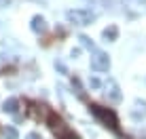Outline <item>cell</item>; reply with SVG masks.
<instances>
[{"label": "cell", "instance_id": "6da1fadb", "mask_svg": "<svg viewBox=\"0 0 146 139\" xmlns=\"http://www.w3.org/2000/svg\"><path fill=\"white\" fill-rule=\"evenodd\" d=\"M89 112H91L106 129H110L119 139H129L127 135H123V131H121L119 116H117V112H114L112 108H104V106H100V103H89Z\"/></svg>", "mask_w": 146, "mask_h": 139}, {"label": "cell", "instance_id": "7a4b0ae2", "mask_svg": "<svg viewBox=\"0 0 146 139\" xmlns=\"http://www.w3.org/2000/svg\"><path fill=\"white\" fill-rule=\"evenodd\" d=\"M44 122H47V127L53 131L55 139H80V135H78V133H74L72 129L64 122V118L59 116L57 112H51V110H49L47 118H44Z\"/></svg>", "mask_w": 146, "mask_h": 139}, {"label": "cell", "instance_id": "3957f363", "mask_svg": "<svg viewBox=\"0 0 146 139\" xmlns=\"http://www.w3.org/2000/svg\"><path fill=\"white\" fill-rule=\"evenodd\" d=\"M66 17H68L70 23H74V26H91L95 15L91 11H85V9H74V11L66 13Z\"/></svg>", "mask_w": 146, "mask_h": 139}, {"label": "cell", "instance_id": "277c9868", "mask_svg": "<svg viewBox=\"0 0 146 139\" xmlns=\"http://www.w3.org/2000/svg\"><path fill=\"white\" fill-rule=\"evenodd\" d=\"M108 68H110L108 55L102 53V51H95L93 57H91V70L93 72H108Z\"/></svg>", "mask_w": 146, "mask_h": 139}, {"label": "cell", "instance_id": "5b68a950", "mask_svg": "<svg viewBox=\"0 0 146 139\" xmlns=\"http://www.w3.org/2000/svg\"><path fill=\"white\" fill-rule=\"evenodd\" d=\"M28 114L34 118V120H40V118H44V112H49L47 110V106H40L38 101H28Z\"/></svg>", "mask_w": 146, "mask_h": 139}, {"label": "cell", "instance_id": "8992f818", "mask_svg": "<svg viewBox=\"0 0 146 139\" xmlns=\"http://www.w3.org/2000/svg\"><path fill=\"white\" fill-rule=\"evenodd\" d=\"M106 95L110 97V101H114V103L121 101V93H119V87H117L114 80H108V93H106Z\"/></svg>", "mask_w": 146, "mask_h": 139}, {"label": "cell", "instance_id": "52a82bcc", "mask_svg": "<svg viewBox=\"0 0 146 139\" xmlns=\"http://www.w3.org/2000/svg\"><path fill=\"white\" fill-rule=\"evenodd\" d=\"M2 110L9 112V114H17V110H19V99H17V97H9L7 101H4Z\"/></svg>", "mask_w": 146, "mask_h": 139}, {"label": "cell", "instance_id": "ba28073f", "mask_svg": "<svg viewBox=\"0 0 146 139\" xmlns=\"http://www.w3.org/2000/svg\"><path fill=\"white\" fill-rule=\"evenodd\" d=\"M102 36H104V40H106V42L117 40V38H119V28H117V26H110V28H106V30L102 32Z\"/></svg>", "mask_w": 146, "mask_h": 139}, {"label": "cell", "instance_id": "9c48e42d", "mask_svg": "<svg viewBox=\"0 0 146 139\" xmlns=\"http://www.w3.org/2000/svg\"><path fill=\"white\" fill-rule=\"evenodd\" d=\"M32 30H34V32H44V30H47V21H44V17L36 15V17L32 19Z\"/></svg>", "mask_w": 146, "mask_h": 139}, {"label": "cell", "instance_id": "30bf717a", "mask_svg": "<svg viewBox=\"0 0 146 139\" xmlns=\"http://www.w3.org/2000/svg\"><path fill=\"white\" fill-rule=\"evenodd\" d=\"M2 133H4V137H7V139H17L19 137V133H17V129H15V127H4Z\"/></svg>", "mask_w": 146, "mask_h": 139}, {"label": "cell", "instance_id": "8fae6325", "mask_svg": "<svg viewBox=\"0 0 146 139\" xmlns=\"http://www.w3.org/2000/svg\"><path fill=\"white\" fill-rule=\"evenodd\" d=\"M78 40H80V42H83V44H85V47H91V49H93V42H91V40H89V38H87V36H80V38H78Z\"/></svg>", "mask_w": 146, "mask_h": 139}, {"label": "cell", "instance_id": "7c38bea8", "mask_svg": "<svg viewBox=\"0 0 146 139\" xmlns=\"http://www.w3.org/2000/svg\"><path fill=\"white\" fill-rule=\"evenodd\" d=\"M100 84H102V82H100L98 78H91V87H93V89H100Z\"/></svg>", "mask_w": 146, "mask_h": 139}, {"label": "cell", "instance_id": "4fadbf2b", "mask_svg": "<svg viewBox=\"0 0 146 139\" xmlns=\"http://www.w3.org/2000/svg\"><path fill=\"white\" fill-rule=\"evenodd\" d=\"M28 139H42V137H40L38 133H30V135H28Z\"/></svg>", "mask_w": 146, "mask_h": 139}, {"label": "cell", "instance_id": "5bb4252c", "mask_svg": "<svg viewBox=\"0 0 146 139\" xmlns=\"http://www.w3.org/2000/svg\"><path fill=\"white\" fill-rule=\"evenodd\" d=\"M9 4V0H0V7H7Z\"/></svg>", "mask_w": 146, "mask_h": 139}, {"label": "cell", "instance_id": "9a60e30c", "mask_svg": "<svg viewBox=\"0 0 146 139\" xmlns=\"http://www.w3.org/2000/svg\"><path fill=\"white\" fill-rule=\"evenodd\" d=\"M142 2H146V0H142Z\"/></svg>", "mask_w": 146, "mask_h": 139}]
</instances>
